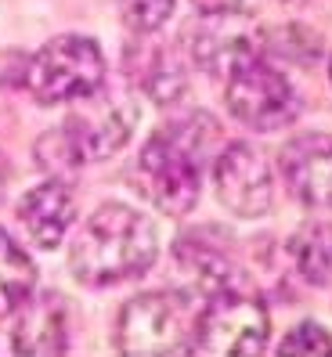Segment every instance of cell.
<instances>
[{
    "label": "cell",
    "mask_w": 332,
    "mask_h": 357,
    "mask_svg": "<svg viewBox=\"0 0 332 357\" xmlns=\"http://www.w3.org/2000/svg\"><path fill=\"white\" fill-rule=\"evenodd\" d=\"M69 347V307L58 292H40L18 303L15 318V354L54 357Z\"/></svg>",
    "instance_id": "8fae6325"
},
{
    "label": "cell",
    "mask_w": 332,
    "mask_h": 357,
    "mask_svg": "<svg viewBox=\"0 0 332 357\" xmlns=\"http://www.w3.org/2000/svg\"><path fill=\"white\" fill-rule=\"evenodd\" d=\"M36 285V267L22 253V245H15V238L0 227V318L18 310Z\"/></svg>",
    "instance_id": "5bb4252c"
},
{
    "label": "cell",
    "mask_w": 332,
    "mask_h": 357,
    "mask_svg": "<svg viewBox=\"0 0 332 357\" xmlns=\"http://www.w3.org/2000/svg\"><path fill=\"white\" fill-rule=\"evenodd\" d=\"M156 260V227L123 202H105L83 220L69 249V267L83 285L137 278Z\"/></svg>",
    "instance_id": "6da1fadb"
},
{
    "label": "cell",
    "mask_w": 332,
    "mask_h": 357,
    "mask_svg": "<svg viewBox=\"0 0 332 357\" xmlns=\"http://www.w3.org/2000/svg\"><path fill=\"white\" fill-rule=\"evenodd\" d=\"M293 260L300 267V275L315 285L332 282V224L310 220L293 235Z\"/></svg>",
    "instance_id": "9a60e30c"
},
{
    "label": "cell",
    "mask_w": 332,
    "mask_h": 357,
    "mask_svg": "<svg viewBox=\"0 0 332 357\" xmlns=\"http://www.w3.org/2000/svg\"><path fill=\"white\" fill-rule=\"evenodd\" d=\"M130 66L141 79V87L149 91L159 105H170L184 94V73L174 61V54L159 44H141L130 51Z\"/></svg>",
    "instance_id": "4fadbf2b"
},
{
    "label": "cell",
    "mask_w": 332,
    "mask_h": 357,
    "mask_svg": "<svg viewBox=\"0 0 332 357\" xmlns=\"http://www.w3.org/2000/svg\"><path fill=\"white\" fill-rule=\"evenodd\" d=\"M217 134L210 116H188L166 123L149 137L137 159V181L144 199H152L166 217H184L202 188V152Z\"/></svg>",
    "instance_id": "7a4b0ae2"
},
{
    "label": "cell",
    "mask_w": 332,
    "mask_h": 357,
    "mask_svg": "<svg viewBox=\"0 0 332 357\" xmlns=\"http://www.w3.org/2000/svg\"><path fill=\"white\" fill-rule=\"evenodd\" d=\"M213 184L220 202L239 217H260L271 206V166L260 149L246 141H235L220 152L213 166Z\"/></svg>",
    "instance_id": "ba28073f"
},
{
    "label": "cell",
    "mask_w": 332,
    "mask_h": 357,
    "mask_svg": "<svg viewBox=\"0 0 332 357\" xmlns=\"http://www.w3.org/2000/svg\"><path fill=\"white\" fill-rule=\"evenodd\" d=\"M177 0H119V18L134 33H156L170 18Z\"/></svg>",
    "instance_id": "2e32d148"
},
{
    "label": "cell",
    "mask_w": 332,
    "mask_h": 357,
    "mask_svg": "<svg viewBox=\"0 0 332 357\" xmlns=\"http://www.w3.org/2000/svg\"><path fill=\"white\" fill-rule=\"evenodd\" d=\"M192 4H195L202 15H224V11H239L242 0H192Z\"/></svg>",
    "instance_id": "ac0fdd59"
},
{
    "label": "cell",
    "mask_w": 332,
    "mask_h": 357,
    "mask_svg": "<svg viewBox=\"0 0 332 357\" xmlns=\"http://www.w3.org/2000/svg\"><path fill=\"white\" fill-rule=\"evenodd\" d=\"M285 4H303V0H285Z\"/></svg>",
    "instance_id": "d6986e66"
},
{
    "label": "cell",
    "mask_w": 332,
    "mask_h": 357,
    "mask_svg": "<svg viewBox=\"0 0 332 357\" xmlns=\"http://www.w3.org/2000/svg\"><path fill=\"white\" fill-rule=\"evenodd\" d=\"M195 318L188 296L181 292H144L130 300L119 314L116 343L130 357H163V354H188Z\"/></svg>",
    "instance_id": "277c9868"
},
{
    "label": "cell",
    "mask_w": 332,
    "mask_h": 357,
    "mask_svg": "<svg viewBox=\"0 0 332 357\" xmlns=\"http://www.w3.org/2000/svg\"><path fill=\"white\" fill-rule=\"evenodd\" d=\"M278 354H310V357H325L332 354V340H329V332L315 321H303L296 325L293 332L285 335V343L278 347Z\"/></svg>",
    "instance_id": "e0dca14e"
},
{
    "label": "cell",
    "mask_w": 332,
    "mask_h": 357,
    "mask_svg": "<svg viewBox=\"0 0 332 357\" xmlns=\"http://www.w3.org/2000/svg\"><path fill=\"white\" fill-rule=\"evenodd\" d=\"M227 109L239 123L253 130H278L300 112L296 91L278 69L260 58H249L227 76Z\"/></svg>",
    "instance_id": "52a82bcc"
},
{
    "label": "cell",
    "mask_w": 332,
    "mask_h": 357,
    "mask_svg": "<svg viewBox=\"0 0 332 357\" xmlns=\"http://www.w3.org/2000/svg\"><path fill=\"white\" fill-rule=\"evenodd\" d=\"M105 83V58L91 36H58L36 51L26 69V87L40 105L80 101Z\"/></svg>",
    "instance_id": "5b68a950"
},
{
    "label": "cell",
    "mask_w": 332,
    "mask_h": 357,
    "mask_svg": "<svg viewBox=\"0 0 332 357\" xmlns=\"http://www.w3.org/2000/svg\"><path fill=\"white\" fill-rule=\"evenodd\" d=\"M87 109L73 112L54 134H47L36 144V155L44 166H83V162H98L116 155L123 144L130 141V130L137 123V109L134 101L119 98V94H105L94 98L87 94Z\"/></svg>",
    "instance_id": "3957f363"
},
{
    "label": "cell",
    "mask_w": 332,
    "mask_h": 357,
    "mask_svg": "<svg viewBox=\"0 0 332 357\" xmlns=\"http://www.w3.org/2000/svg\"><path fill=\"white\" fill-rule=\"evenodd\" d=\"M18 220L40 249H54L76 220V195L66 181H44L18 202Z\"/></svg>",
    "instance_id": "7c38bea8"
},
{
    "label": "cell",
    "mask_w": 332,
    "mask_h": 357,
    "mask_svg": "<svg viewBox=\"0 0 332 357\" xmlns=\"http://www.w3.org/2000/svg\"><path fill=\"white\" fill-rule=\"evenodd\" d=\"M267 335H271V318H267V307L253 292L220 289L210 300V307L195 318V335L188 354L257 357L267 350Z\"/></svg>",
    "instance_id": "8992f818"
},
{
    "label": "cell",
    "mask_w": 332,
    "mask_h": 357,
    "mask_svg": "<svg viewBox=\"0 0 332 357\" xmlns=\"http://www.w3.org/2000/svg\"><path fill=\"white\" fill-rule=\"evenodd\" d=\"M192 54L199 69L213 76H232L239 66L260 54V29L242 11L206 15V22L192 36Z\"/></svg>",
    "instance_id": "9c48e42d"
},
{
    "label": "cell",
    "mask_w": 332,
    "mask_h": 357,
    "mask_svg": "<svg viewBox=\"0 0 332 357\" xmlns=\"http://www.w3.org/2000/svg\"><path fill=\"white\" fill-rule=\"evenodd\" d=\"M282 174L307 206L332 209V134H300L282 149Z\"/></svg>",
    "instance_id": "30bf717a"
}]
</instances>
